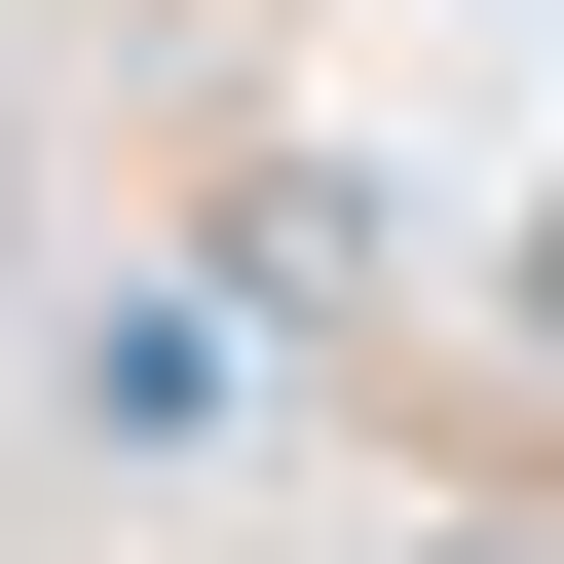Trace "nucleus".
Masks as SVG:
<instances>
[{
  "label": "nucleus",
  "instance_id": "f03ea898",
  "mask_svg": "<svg viewBox=\"0 0 564 564\" xmlns=\"http://www.w3.org/2000/svg\"><path fill=\"white\" fill-rule=\"evenodd\" d=\"M0 302H39V151H0Z\"/></svg>",
  "mask_w": 564,
  "mask_h": 564
},
{
  "label": "nucleus",
  "instance_id": "f257e3e1",
  "mask_svg": "<svg viewBox=\"0 0 564 564\" xmlns=\"http://www.w3.org/2000/svg\"><path fill=\"white\" fill-rule=\"evenodd\" d=\"M377 564H564V527H377Z\"/></svg>",
  "mask_w": 564,
  "mask_h": 564
},
{
  "label": "nucleus",
  "instance_id": "7ed1b4c3",
  "mask_svg": "<svg viewBox=\"0 0 564 564\" xmlns=\"http://www.w3.org/2000/svg\"><path fill=\"white\" fill-rule=\"evenodd\" d=\"M527 339H564V226H527Z\"/></svg>",
  "mask_w": 564,
  "mask_h": 564
}]
</instances>
